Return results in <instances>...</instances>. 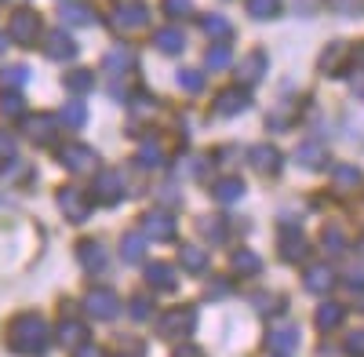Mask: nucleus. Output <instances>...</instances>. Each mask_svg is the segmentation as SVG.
<instances>
[{
	"label": "nucleus",
	"mask_w": 364,
	"mask_h": 357,
	"mask_svg": "<svg viewBox=\"0 0 364 357\" xmlns=\"http://www.w3.org/2000/svg\"><path fill=\"white\" fill-rule=\"evenodd\" d=\"M8 346L18 353V357H44L48 346H51V324L44 314H18L8 329Z\"/></svg>",
	"instance_id": "obj_1"
},
{
	"label": "nucleus",
	"mask_w": 364,
	"mask_h": 357,
	"mask_svg": "<svg viewBox=\"0 0 364 357\" xmlns=\"http://www.w3.org/2000/svg\"><path fill=\"white\" fill-rule=\"evenodd\" d=\"M193 329H197V310H193V307H171V310H164V314L157 317V332H161V339H168V343L190 339Z\"/></svg>",
	"instance_id": "obj_2"
},
{
	"label": "nucleus",
	"mask_w": 364,
	"mask_h": 357,
	"mask_svg": "<svg viewBox=\"0 0 364 357\" xmlns=\"http://www.w3.org/2000/svg\"><path fill=\"white\" fill-rule=\"evenodd\" d=\"M8 33L15 37V44L29 48V44H37V41L44 37V18H41L33 8H18V11L11 15V22H8Z\"/></svg>",
	"instance_id": "obj_3"
},
{
	"label": "nucleus",
	"mask_w": 364,
	"mask_h": 357,
	"mask_svg": "<svg viewBox=\"0 0 364 357\" xmlns=\"http://www.w3.org/2000/svg\"><path fill=\"white\" fill-rule=\"evenodd\" d=\"M58 164H63L66 171H73V175H87V171H99V154L84 142H70V146L58 150Z\"/></svg>",
	"instance_id": "obj_4"
},
{
	"label": "nucleus",
	"mask_w": 364,
	"mask_h": 357,
	"mask_svg": "<svg viewBox=\"0 0 364 357\" xmlns=\"http://www.w3.org/2000/svg\"><path fill=\"white\" fill-rule=\"evenodd\" d=\"M178 233V223L171 212H164V208H154V212L142 215V237L146 241H175Z\"/></svg>",
	"instance_id": "obj_5"
},
{
	"label": "nucleus",
	"mask_w": 364,
	"mask_h": 357,
	"mask_svg": "<svg viewBox=\"0 0 364 357\" xmlns=\"http://www.w3.org/2000/svg\"><path fill=\"white\" fill-rule=\"evenodd\" d=\"M248 106H252L248 87H223V92L215 95V102H211V113L215 117H237V113H245Z\"/></svg>",
	"instance_id": "obj_6"
},
{
	"label": "nucleus",
	"mask_w": 364,
	"mask_h": 357,
	"mask_svg": "<svg viewBox=\"0 0 364 357\" xmlns=\"http://www.w3.org/2000/svg\"><path fill=\"white\" fill-rule=\"evenodd\" d=\"M44 55L51 63H73L77 58V41L66 29H44Z\"/></svg>",
	"instance_id": "obj_7"
},
{
	"label": "nucleus",
	"mask_w": 364,
	"mask_h": 357,
	"mask_svg": "<svg viewBox=\"0 0 364 357\" xmlns=\"http://www.w3.org/2000/svg\"><path fill=\"white\" fill-rule=\"evenodd\" d=\"M84 310H87V317H95V321H113L120 314V299L109 288H95V292L84 295Z\"/></svg>",
	"instance_id": "obj_8"
},
{
	"label": "nucleus",
	"mask_w": 364,
	"mask_h": 357,
	"mask_svg": "<svg viewBox=\"0 0 364 357\" xmlns=\"http://www.w3.org/2000/svg\"><path fill=\"white\" fill-rule=\"evenodd\" d=\"M149 22V11H146V4H117L113 8V15H109V26L117 29V33H132V29H142Z\"/></svg>",
	"instance_id": "obj_9"
},
{
	"label": "nucleus",
	"mask_w": 364,
	"mask_h": 357,
	"mask_svg": "<svg viewBox=\"0 0 364 357\" xmlns=\"http://www.w3.org/2000/svg\"><path fill=\"white\" fill-rule=\"evenodd\" d=\"M277 252L284 262H302L310 252V241H306V233H302L299 226H284L281 237H277Z\"/></svg>",
	"instance_id": "obj_10"
},
{
	"label": "nucleus",
	"mask_w": 364,
	"mask_h": 357,
	"mask_svg": "<svg viewBox=\"0 0 364 357\" xmlns=\"http://www.w3.org/2000/svg\"><path fill=\"white\" fill-rule=\"evenodd\" d=\"M58 208H63V215L73 219V223H84L91 215V201L80 186H63L58 190Z\"/></svg>",
	"instance_id": "obj_11"
},
{
	"label": "nucleus",
	"mask_w": 364,
	"mask_h": 357,
	"mask_svg": "<svg viewBox=\"0 0 364 357\" xmlns=\"http://www.w3.org/2000/svg\"><path fill=\"white\" fill-rule=\"evenodd\" d=\"M91 197L99 204H120L124 201V178L117 171H99L95 175V186H91Z\"/></svg>",
	"instance_id": "obj_12"
},
{
	"label": "nucleus",
	"mask_w": 364,
	"mask_h": 357,
	"mask_svg": "<svg viewBox=\"0 0 364 357\" xmlns=\"http://www.w3.org/2000/svg\"><path fill=\"white\" fill-rule=\"evenodd\" d=\"M22 132H26V139H33V142H55L58 117L55 113H29L22 121Z\"/></svg>",
	"instance_id": "obj_13"
},
{
	"label": "nucleus",
	"mask_w": 364,
	"mask_h": 357,
	"mask_svg": "<svg viewBox=\"0 0 364 357\" xmlns=\"http://www.w3.org/2000/svg\"><path fill=\"white\" fill-rule=\"evenodd\" d=\"M77 259L87 274H102L106 270V245L95 241V237H84V241L77 245Z\"/></svg>",
	"instance_id": "obj_14"
},
{
	"label": "nucleus",
	"mask_w": 364,
	"mask_h": 357,
	"mask_svg": "<svg viewBox=\"0 0 364 357\" xmlns=\"http://www.w3.org/2000/svg\"><path fill=\"white\" fill-rule=\"evenodd\" d=\"M248 164L259 175H277L284 168V157H281V150H273V146H252V150H248Z\"/></svg>",
	"instance_id": "obj_15"
},
{
	"label": "nucleus",
	"mask_w": 364,
	"mask_h": 357,
	"mask_svg": "<svg viewBox=\"0 0 364 357\" xmlns=\"http://www.w3.org/2000/svg\"><path fill=\"white\" fill-rule=\"evenodd\" d=\"M302 284H306V292H314V295H328L331 288H336V270L324 266V262H314V266L302 270Z\"/></svg>",
	"instance_id": "obj_16"
},
{
	"label": "nucleus",
	"mask_w": 364,
	"mask_h": 357,
	"mask_svg": "<svg viewBox=\"0 0 364 357\" xmlns=\"http://www.w3.org/2000/svg\"><path fill=\"white\" fill-rule=\"evenodd\" d=\"M146 284L161 288V292H175L178 288V274L171 262H146Z\"/></svg>",
	"instance_id": "obj_17"
},
{
	"label": "nucleus",
	"mask_w": 364,
	"mask_h": 357,
	"mask_svg": "<svg viewBox=\"0 0 364 357\" xmlns=\"http://www.w3.org/2000/svg\"><path fill=\"white\" fill-rule=\"evenodd\" d=\"M55 339L63 343L66 350H80V346L87 343V324L77 321V317H66V321L55 329Z\"/></svg>",
	"instance_id": "obj_18"
},
{
	"label": "nucleus",
	"mask_w": 364,
	"mask_h": 357,
	"mask_svg": "<svg viewBox=\"0 0 364 357\" xmlns=\"http://www.w3.org/2000/svg\"><path fill=\"white\" fill-rule=\"evenodd\" d=\"M135 70V51L132 48H109L102 58V73L106 77H120V73H132Z\"/></svg>",
	"instance_id": "obj_19"
},
{
	"label": "nucleus",
	"mask_w": 364,
	"mask_h": 357,
	"mask_svg": "<svg viewBox=\"0 0 364 357\" xmlns=\"http://www.w3.org/2000/svg\"><path fill=\"white\" fill-rule=\"evenodd\" d=\"M266 346L277 350V353H291L299 346V329L295 324H273V329L266 332Z\"/></svg>",
	"instance_id": "obj_20"
},
{
	"label": "nucleus",
	"mask_w": 364,
	"mask_h": 357,
	"mask_svg": "<svg viewBox=\"0 0 364 357\" xmlns=\"http://www.w3.org/2000/svg\"><path fill=\"white\" fill-rule=\"evenodd\" d=\"M346 55H350V44H331V48H324V55H321V73H324V77H343V73H346Z\"/></svg>",
	"instance_id": "obj_21"
},
{
	"label": "nucleus",
	"mask_w": 364,
	"mask_h": 357,
	"mask_svg": "<svg viewBox=\"0 0 364 357\" xmlns=\"http://www.w3.org/2000/svg\"><path fill=\"white\" fill-rule=\"evenodd\" d=\"M295 161L302 168H310V171H321V168H328V150H324L321 142H302L299 150H295Z\"/></svg>",
	"instance_id": "obj_22"
},
{
	"label": "nucleus",
	"mask_w": 364,
	"mask_h": 357,
	"mask_svg": "<svg viewBox=\"0 0 364 357\" xmlns=\"http://www.w3.org/2000/svg\"><path fill=\"white\" fill-rule=\"evenodd\" d=\"M237 77L245 80V84H259L266 77V51H252L245 63L237 66Z\"/></svg>",
	"instance_id": "obj_23"
},
{
	"label": "nucleus",
	"mask_w": 364,
	"mask_h": 357,
	"mask_svg": "<svg viewBox=\"0 0 364 357\" xmlns=\"http://www.w3.org/2000/svg\"><path fill=\"white\" fill-rule=\"evenodd\" d=\"M154 48L164 51V55H178L182 48H186V37H182V29L164 26V29H157V33H154Z\"/></svg>",
	"instance_id": "obj_24"
},
{
	"label": "nucleus",
	"mask_w": 364,
	"mask_h": 357,
	"mask_svg": "<svg viewBox=\"0 0 364 357\" xmlns=\"http://www.w3.org/2000/svg\"><path fill=\"white\" fill-rule=\"evenodd\" d=\"M331 183H336V190L350 193V190H357L364 183V175H360L357 164H336V168H331Z\"/></svg>",
	"instance_id": "obj_25"
},
{
	"label": "nucleus",
	"mask_w": 364,
	"mask_h": 357,
	"mask_svg": "<svg viewBox=\"0 0 364 357\" xmlns=\"http://www.w3.org/2000/svg\"><path fill=\"white\" fill-rule=\"evenodd\" d=\"M230 266H233V274H237V277H255V274L262 270L259 255L248 252V248H237V252L230 255Z\"/></svg>",
	"instance_id": "obj_26"
},
{
	"label": "nucleus",
	"mask_w": 364,
	"mask_h": 357,
	"mask_svg": "<svg viewBox=\"0 0 364 357\" xmlns=\"http://www.w3.org/2000/svg\"><path fill=\"white\" fill-rule=\"evenodd\" d=\"M178 262H182V270H190V274H204L208 270V252L200 248V245H182V252H178Z\"/></svg>",
	"instance_id": "obj_27"
},
{
	"label": "nucleus",
	"mask_w": 364,
	"mask_h": 357,
	"mask_svg": "<svg viewBox=\"0 0 364 357\" xmlns=\"http://www.w3.org/2000/svg\"><path fill=\"white\" fill-rule=\"evenodd\" d=\"M200 29H204L208 37L223 41V44H230V41H233V26H230V18H226V15H204V18H200Z\"/></svg>",
	"instance_id": "obj_28"
},
{
	"label": "nucleus",
	"mask_w": 364,
	"mask_h": 357,
	"mask_svg": "<svg viewBox=\"0 0 364 357\" xmlns=\"http://www.w3.org/2000/svg\"><path fill=\"white\" fill-rule=\"evenodd\" d=\"M211 197H215L219 204L240 201V197H245V183H240V178H233V175H226V178H219V183L211 186Z\"/></svg>",
	"instance_id": "obj_29"
},
{
	"label": "nucleus",
	"mask_w": 364,
	"mask_h": 357,
	"mask_svg": "<svg viewBox=\"0 0 364 357\" xmlns=\"http://www.w3.org/2000/svg\"><path fill=\"white\" fill-rule=\"evenodd\" d=\"M120 259L124 262H142L146 259V237L142 233H124L120 237Z\"/></svg>",
	"instance_id": "obj_30"
},
{
	"label": "nucleus",
	"mask_w": 364,
	"mask_h": 357,
	"mask_svg": "<svg viewBox=\"0 0 364 357\" xmlns=\"http://www.w3.org/2000/svg\"><path fill=\"white\" fill-rule=\"evenodd\" d=\"M343 317H346V307H339V303H321V310H317V329L321 332H331V329H339L343 324Z\"/></svg>",
	"instance_id": "obj_31"
},
{
	"label": "nucleus",
	"mask_w": 364,
	"mask_h": 357,
	"mask_svg": "<svg viewBox=\"0 0 364 357\" xmlns=\"http://www.w3.org/2000/svg\"><path fill=\"white\" fill-rule=\"evenodd\" d=\"M252 307L259 314L273 317V314H284L288 310V299H284V295H273V292H259V295H252Z\"/></svg>",
	"instance_id": "obj_32"
},
{
	"label": "nucleus",
	"mask_w": 364,
	"mask_h": 357,
	"mask_svg": "<svg viewBox=\"0 0 364 357\" xmlns=\"http://www.w3.org/2000/svg\"><path fill=\"white\" fill-rule=\"evenodd\" d=\"M58 18H63L66 26H87V22H95V11H91L87 4H63L58 8Z\"/></svg>",
	"instance_id": "obj_33"
},
{
	"label": "nucleus",
	"mask_w": 364,
	"mask_h": 357,
	"mask_svg": "<svg viewBox=\"0 0 364 357\" xmlns=\"http://www.w3.org/2000/svg\"><path fill=\"white\" fill-rule=\"evenodd\" d=\"M245 8H248L252 18L269 22V18H277V15H281V0H245Z\"/></svg>",
	"instance_id": "obj_34"
},
{
	"label": "nucleus",
	"mask_w": 364,
	"mask_h": 357,
	"mask_svg": "<svg viewBox=\"0 0 364 357\" xmlns=\"http://www.w3.org/2000/svg\"><path fill=\"white\" fill-rule=\"evenodd\" d=\"M58 124H66V128H84V124H87V110H84V102H80V99H77V102H66L63 113H58Z\"/></svg>",
	"instance_id": "obj_35"
},
{
	"label": "nucleus",
	"mask_w": 364,
	"mask_h": 357,
	"mask_svg": "<svg viewBox=\"0 0 364 357\" xmlns=\"http://www.w3.org/2000/svg\"><path fill=\"white\" fill-rule=\"evenodd\" d=\"M22 113H26L22 92H11V87H4V92H0V117H22Z\"/></svg>",
	"instance_id": "obj_36"
},
{
	"label": "nucleus",
	"mask_w": 364,
	"mask_h": 357,
	"mask_svg": "<svg viewBox=\"0 0 364 357\" xmlns=\"http://www.w3.org/2000/svg\"><path fill=\"white\" fill-rule=\"evenodd\" d=\"M66 87H70V92H77V95H84V92L95 87V73H91V70H70L66 73Z\"/></svg>",
	"instance_id": "obj_37"
},
{
	"label": "nucleus",
	"mask_w": 364,
	"mask_h": 357,
	"mask_svg": "<svg viewBox=\"0 0 364 357\" xmlns=\"http://www.w3.org/2000/svg\"><path fill=\"white\" fill-rule=\"evenodd\" d=\"M204 63H208V70H230V66H233V55H230V44H215V48H208V55H204Z\"/></svg>",
	"instance_id": "obj_38"
},
{
	"label": "nucleus",
	"mask_w": 364,
	"mask_h": 357,
	"mask_svg": "<svg viewBox=\"0 0 364 357\" xmlns=\"http://www.w3.org/2000/svg\"><path fill=\"white\" fill-rule=\"evenodd\" d=\"M139 164H146V168H161L164 164V150L154 142V139H146L142 142V150H139Z\"/></svg>",
	"instance_id": "obj_39"
},
{
	"label": "nucleus",
	"mask_w": 364,
	"mask_h": 357,
	"mask_svg": "<svg viewBox=\"0 0 364 357\" xmlns=\"http://www.w3.org/2000/svg\"><path fill=\"white\" fill-rule=\"evenodd\" d=\"M164 15L168 18H190L193 15V0H164Z\"/></svg>",
	"instance_id": "obj_40"
},
{
	"label": "nucleus",
	"mask_w": 364,
	"mask_h": 357,
	"mask_svg": "<svg viewBox=\"0 0 364 357\" xmlns=\"http://www.w3.org/2000/svg\"><path fill=\"white\" fill-rule=\"evenodd\" d=\"M328 4H331V11H336V15H346V18L364 15V0H328Z\"/></svg>",
	"instance_id": "obj_41"
},
{
	"label": "nucleus",
	"mask_w": 364,
	"mask_h": 357,
	"mask_svg": "<svg viewBox=\"0 0 364 357\" xmlns=\"http://www.w3.org/2000/svg\"><path fill=\"white\" fill-rule=\"evenodd\" d=\"M321 245H324V252H336V255H339V252H346V237H343V230L328 226V230H324V241H321Z\"/></svg>",
	"instance_id": "obj_42"
},
{
	"label": "nucleus",
	"mask_w": 364,
	"mask_h": 357,
	"mask_svg": "<svg viewBox=\"0 0 364 357\" xmlns=\"http://www.w3.org/2000/svg\"><path fill=\"white\" fill-rule=\"evenodd\" d=\"M200 230L208 233V241H226V226H223V219H219V215L200 219Z\"/></svg>",
	"instance_id": "obj_43"
},
{
	"label": "nucleus",
	"mask_w": 364,
	"mask_h": 357,
	"mask_svg": "<svg viewBox=\"0 0 364 357\" xmlns=\"http://www.w3.org/2000/svg\"><path fill=\"white\" fill-rule=\"evenodd\" d=\"M178 84L186 87V92H200V87H204V73L200 70H178Z\"/></svg>",
	"instance_id": "obj_44"
},
{
	"label": "nucleus",
	"mask_w": 364,
	"mask_h": 357,
	"mask_svg": "<svg viewBox=\"0 0 364 357\" xmlns=\"http://www.w3.org/2000/svg\"><path fill=\"white\" fill-rule=\"evenodd\" d=\"M128 314H132L135 321H146L149 314H154V303H149V295H135L132 307H128Z\"/></svg>",
	"instance_id": "obj_45"
},
{
	"label": "nucleus",
	"mask_w": 364,
	"mask_h": 357,
	"mask_svg": "<svg viewBox=\"0 0 364 357\" xmlns=\"http://www.w3.org/2000/svg\"><path fill=\"white\" fill-rule=\"evenodd\" d=\"M11 157H15V135L0 128V161H11Z\"/></svg>",
	"instance_id": "obj_46"
},
{
	"label": "nucleus",
	"mask_w": 364,
	"mask_h": 357,
	"mask_svg": "<svg viewBox=\"0 0 364 357\" xmlns=\"http://www.w3.org/2000/svg\"><path fill=\"white\" fill-rule=\"evenodd\" d=\"M346 353L350 357H364V332H350L346 336Z\"/></svg>",
	"instance_id": "obj_47"
},
{
	"label": "nucleus",
	"mask_w": 364,
	"mask_h": 357,
	"mask_svg": "<svg viewBox=\"0 0 364 357\" xmlns=\"http://www.w3.org/2000/svg\"><path fill=\"white\" fill-rule=\"evenodd\" d=\"M26 77H29V73H26L22 66H8L4 73H0V80H4V87H11V84H22Z\"/></svg>",
	"instance_id": "obj_48"
},
{
	"label": "nucleus",
	"mask_w": 364,
	"mask_h": 357,
	"mask_svg": "<svg viewBox=\"0 0 364 357\" xmlns=\"http://www.w3.org/2000/svg\"><path fill=\"white\" fill-rule=\"evenodd\" d=\"M230 292H233L230 281H211V284H208V299H226Z\"/></svg>",
	"instance_id": "obj_49"
},
{
	"label": "nucleus",
	"mask_w": 364,
	"mask_h": 357,
	"mask_svg": "<svg viewBox=\"0 0 364 357\" xmlns=\"http://www.w3.org/2000/svg\"><path fill=\"white\" fill-rule=\"evenodd\" d=\"M171 357H204V350L200 346H178Z\"/></svg>",
	"instance_id": "obj_50"
},
{
	"label": "nucleus",
	"mask_w": 364,
	"mask_h": 357,
	"mask_svg": "<svg viewBox=\"0 0 364 357\" xmlns=\"http://www.w3.org/2000/svg\"><path fill=\"white\" fill-rule=\"evenodd\" d=\"M73 357H102V350H95L91 343H84L80 350H73Z\"/></svg>",
	"instance_id": "obj_51"
},
{
	"label": "nucleus",
	"mask_w": 364,
	"mask_h": 357,
	"mask_svg": "<svg viewBox=\"0 0 364 357\" xmlns=\"http://www.w3.org/2000/svg\"><path fill=\"white\" fill-rule=\"evenodd\" d=\"M353 63L364 70V44H357V48H353Z\"/></svg>",
	"instance_id": "obj_52"
},
{
	"label": "nucleus",
	"mask_w": 364,
	"mask_h": 357,
	"mask_svg": "<svg viewBox=\"0 0 364 357\" xmlns=\"http://www.w3.org/2000/svg\"><path fill=\"white\" fill-rule=\"evenodd\" d=\"M109 357H142V353H132V350H124V353H109Z\"/></svg>",
	"instance_id": "obj_53"
},
{
	"label": "nucleus",
	"mask_w": 364,
	"mask_h": 357,
	"mask_svg": "<svg viewBox=\"0 0 364 357\" xmlns=\"http://www.w3.org/2000/svg\"><path fill=\"white\" fill-rule=\"evenodd\" d=\"M4 44H8V37H0V51H4Z\"/></svg>",
	"instance_id": "obj_54"
},
{
	"label": "nucleus",
	"mask_w": 364,
	"mask_h": 357,
	"mask_svg": "<svg viewBox=\"0 0 364 357\" xmlns=\"http://www.w3.org/2000/svg\"><path fill=\"white\" fill-rule=\"evenodd\" d=\"M277 357H288V353H277Z\"/></svg>",
	"instance_id": "obj_55"
},
{
	"label": "nucleus",
	"mask_w": 364,
	"mask_h": 357,
	"mask_svg": "<svg viewBox=\"0 0 364 357\" xmlns=\"http://www.w3.org/2000/svg\"><path fill=\"white\" fill-rule=\"evenodd\" d=\"M360 252H364V241H360Z\"/></svg>",
	"instance_id": "obj_56"
}]
</instances>
